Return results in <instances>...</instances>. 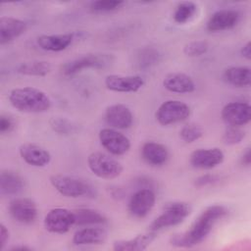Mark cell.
<instances>
[{
  "label": "cell",
  "instance_id": "1",
  "mask_svg": "<svg viewBox=\"0 0 251 251\" xmlns=\"http://www.w3.org/2000/svg\"><path fill=\"white\" fill-rule=\"evenodd\" d=\"M227 214V210L222 205L207 207L194 221L191 227L184 232L174 234L170 243L176 247L188 248L201 243L212 231L214 226Z\"/></svg>",
  "mask_w": 251,
  "mask_h": 251
},
{
  "label": "cell",
  "instance_id": "2",
  "mask_svg": "<svg viewBox=\"0 0 251 251\" xmlns=\"http://www.w3.org/2000/svg\"><path fill=\"white\" fill-rule=\"evenodd\" d=\"M8 98L15 109L24 113H43L51 107L49 96L32 86L14 88L10 91Z\"/></svg>",
  "mask_w": 251,
  "mask_h": 251
},
{
  "label": "cell",
  "instance_id": "3",
  "mask_svg": "<svg viewBox=\"0 0 251 251\" xmlns=\"http://www.w3.org/2000/svg\"><path fill=\"white\" fill-rule=\"evenodd\" d=\"M49 181L60 194L66 197L94 198L97 195V191L91 183L75 176L57 174L52 175Z\"/></svg>",
  "mask_w": 251,
  "mask_h": 251
},
{
  "label": "cell",
  "instance_id": "4",
  "mask_svg": "<svg viewBox=\"0 0 251 251\" xmlns=\"http://www.w3.org/2000/svg\"><path fill=\"white\" fill-rule=\"evenodd\" d=\"M190 214V206L185 202L176 201L167 203L163 212L150 224L149 229L157 231L182 223Z\"/></svg>",
  "mask_w": 251,
  "mask_h": 251
},
{
  "label": "cell",
  "instance_id": "5",
  "mask_svg": "<svg viewBox=\"0 0 251 251\" xmlns=\"http://www.w3.org/2000/svg\"><path fill=\"white\" fill-rule=\"evenodd\" d=\"M89 170L98 177L113 179L123 172V166L116 159L102 152H93L87 157Z\"/></svg>",
  "mask_w": 251,
  "mask_h": 251
},
{
  "label": "cell",
  "instance_id": "6",
  "mask_svg": "<svg viewBox=\"0 0 251 251\" xmlns=\"http://www.w3.org/2000/svg\"><path fill=\"white\" fill-rule=\"evenodd\" d=\"M114 58L111 54H87L64 64L62 73L64 75H74L85 69H104L110 66Z\"/></svg>",
  "mask_w": 251,
  "mask_h": 251
},
{
  "label": "cell",
  "instance_id": "7",
  "mask_svg": "<svg viewBox=\"0 0 251 251\" xmlns=\"http://www.w3.org/2000/svg\"><path fill=\"white\" fill-rule=\"evenodd\" d=\"M189 116V106L179 100H168L163 102L155 113L157 122L162 126H169L183 122Z\"/></svg>",
  "mask_w": 251,
  "mask_h": 251
},
{
  "label": "cell",
  "instance_id": "8",
  "mask_svg": "<svg viewBox=\"0 0 251 251\" xmlns=\"http://www.w3.org/2000/svg\"><path fill=\"white\" fill-rule=\"evenodd\" d=\"M101 145L112 155L121 156L126 154L130 148L129 139L112 127H105L98 134Z\"/></svg>",
  "mask_w": 251,
  "mask_h": 251
},
{
  "label": "cell",
  "instance_id": "9",
  "mask_svg": "<svg viewBox=\"0 0 251 251\" xmlns=\"http://www.w3.org/2000/svg\"><path fill=\"white\" fill-rule=\"evenodd\" d=\"M75 225L74 212L65 208L51 209L44 218V227L52 233H66Z\"/></svg>",
  "mask_w": 251,
  "mask_h": 251
},
{
  "label": "cell",
  "instance_id": "10",
  "mask_svg": "<svg viewBox=\"0 0 251 251\" xmlns=\"http://www.w3.org/2000/svg\"><path fill=\"white\" fill-rule=\"evenodd\" d=\"M221 117L228 126H242L251 120V107L246 102H230L223 107Z\"/></svg>",
  "mask_w": 251,
  "mask_h": 251
},
{
  "label": "cell",
  "instance_id": "11",
  "mask_svg": "<svg viewBox=\"0 0 251 251\" xmlns=\"http://www.w3.org/2000/svg\"><path fill=\"white\" fill-rule=\"evenodd\" d=\"M225 160L224 152L218 148H201L194 150L189 157L190 165L195 169L210 170L221 165Z\"/></svg>",
  "mask_w": 251,
  "mask_h": 251
},
{
  "label": "cell",
  "instance_id": "12",
  "mask_svg": "<svg viewBox=\"0 0 251 251\" xmlns=\"http://www.w3.org/2000/svg\"><path fill=\"white\" fill-rule=\"evenodd\" d=\"M156 195L150 188L138 189L129 199L128 212L134 218H144L153 209Z\"/></svg>",
  "mask_w": 251,
  "mask_h": 251
},
{
  "label": "cell",
  "instance_id": "13",
  "mask_svg": "<svg viewBox=\"0 0 251 251\" xmlns=\"http://www.w3.org/2000/svg\"><path fill=\"white\" fill-rule=\"evenodd\" d=\"M8 209L12 218L22 224H31L37 217L36 204L30 198H16L10 202Z\"/></svg>",
  "mask_w": 251,
  "mask_h": 251
},
{
  "label": "cell",
  "instance_id": "14",
  "mask_svg": "<svg viewBox=\"0 0 251 251\" xmlns=\"http://www.w3.org/2000/svg\"><path fill=\"white\" fill-rule=\"evenodd\" d=\"M144 79L140 75H109L105 78L106 87L115 92H136L144 85Z\"/></svg>",
  "mask_w": 251,
  "mask_h": 251
},
{
  "label": "cell",
  "instance_id": "15",
  "mask_svg": "<svg viewBox=\"0 0 251 251\" xmlns=\"http://www.w3.org/2000/svg\"><path fill=\"white\" fill-rule=\"evenodd\" d=\"M106 123L115 129H126L131 126L133 116L128 107L124 104H113L106 108Z\"/></svg>",
  "mask_w": 251,
  "mask_h": 251
},
{
  "label": "cell",
  "instance_id": "16",
  "mask_svg": "<svg viewBox=\"0 0 251 251\" xmlns=\"http://www.w3.org/2000/svg\"><path fill=\"white\" fill-rule=\"evenodd\" d=\"M240 14L233 9H223L215 12L208 20L206 27L211 32L227 30L234 27L239 22Z\"/></svg>",
  "mask_w": 251,
  "mask_h": 251
},
{
  "label": "cell",
  "instance_id": "17",
  "mask_svg": "<svg viewBox=\"0 0 251 251\" xmlns=\"http://www.w3.org/2000/svg\"><path fill=\"white\" fill-rule=\"evenodd\" d=\"M21 158L33 167H44L51 161L50 152L34 143H24L19 148Z\"/></svg>",
  "mask_w": 251,
  "mask_h": 251
},
{
  "label": "cell",
  "instance_id": "18",
  "mask_svg": "<svg viewBox=\"0 0 251 251\" xmlns=\"http://www.w3.org/2000/svg\"><path fill=\"white\" fill-rule=\"evenodd\" d=\"M26 23L13 17L0 18V44H7L20 37L26 30Z\"/></svg>",
  "mask_w": 251,
  "mask_h": 251
},
{
  "label": "cell",
  "instance_id": "19",
  "mask_svg": "<svg viewBox=\"0 0 251 251\" xmlns=\"http://www.w3.org/2000/svg\"><path fill=\"white\" fill-rule=\"evenodd\" d=\"M164 87L174 93H190L195 90L193 79L183 73L168 74L163 79Z\"/></svg>",
  "mask_w": 251,
  "mask_h": 251
},
{
  "label": "cell",
  "instance_id": "20",
  "mask_svg": "<svg viewBox=\"0 0 251 251\" xmlns=\"http://www.w3.org/2000/svg\"><path fill=\"white\" fill-rule=\"evenodd\" d=\"M74 40V33L62 34H42L36 39L38 46L51 52H60L67 49Z\"/></svg>",
  "mask_w": 251,
  "mask_h": 251
},
{
  "label": "cell",
  "instance_id": "21",
  "mask_svg": "<svg viewBox=\"0 0 251 251\" xmlns=\"http://www.w3.org/2000/svg\"><path fill=\"white\" fill-rule=\"evenodd\" d=\"M156 238V232L150 230L149 232L138 234L130 239L116 240L113 243L115 251H142L145 250Z\"/></svg>",
  "mask_w": 251,
  "mask_h": 251
},
{
  "label": "cell",
  "instance_id": "22",
  "mask_svg": "<svg viewBox=\"0 0 251 251\" xmlns=\"http://www.w3.org/2000/svg\"><path fill=\"white\" fill-rule=\"evenodd\" d=\"M141 156L149 165L162 166L169 159V151L165 145L159 142L147 141L142 145Z\"/></svg>",
  "mask_w": 251,
  "mask_h": 251
},
{
  "label": "cell",
  "instance_id": "23",
  "mask_svg": "<svg viewBox=\"0 0 251 251\" xmlns=\"http://www.w3.org/2000/svg\"><path fill=\"white\" fill-rule=\"evenodd\" d=\"M107 231L102 227H83L76 230L73 236L75 245H97L105 242Z\"/></svg>",
  "mask_w": 251,
  "mask_h": 251
},
{
  "label": "cell",
  "instance_id": "24",
  "mask_svg": "<svg viewBox=\"0 0 251 251\" xmlns=\"http://www.w3.org/2000/svg\"><path fill=\"white\" fill-rule=\"evenodd\" d=\"M24 188L25 180L18 173L8 170L0 173V192L2 195H16Z\"/></svg>",
  "mask_w": 251,
  "mask_h": 251
},
{
  "label": "cell",
  "instance_id": "25",
  "mask_svg": "<svg viewBox=\"0 0 251 251\" xmlns=\"http://www.w3.org/2000/svg\"><path fill=\"white\" fill-rule=\"evenodd\" d=\"M223 79L235 87H248L251 83V70L249 67H229L223 73Z\"/></svg>",
  "mask_w": 251,
  "mask_h": 251
},
{
  "label": "cell",
  "instance_id": "26",
  "mask_svg": "<svg viewBox=\"0 0 251 251\" xmlns=\"http://www.w3.org/2000/svg\"><path fill=\"white\" fill-rule=\"evenodd\" d=\"M160 52L153 47L140 48L134 55V66L138 70H147L158 64L160 61Z\"/></svg>",
  "mask_w": 251,
  "mask_h": 251
},
{
  "label": "cell",
  "instance_id": "27",
  "mask_svg": "<svg viewBox=\"0 0 251 251\" xmlns=\"http://www.w3.org/2000/svg\"><path fill=\"white\" fill-rule=\"evenodd\" d=\"M75 216V225H100L107 222L106 217L97 210L90 208H80L73 211Z\"/></svg>",
  "mask_w": 251,
  "mask_h": 251
},
{
  "label": "cell",
  "instance_id": "28",
  "mask_svg": "<svg viewBox=\"0 0 251 251\" xmlns=\"http://www.w3.org/2000/svg\"><path fill=\"white\" fill-rule=\"evenodd\" d=\"M51 71V65L47 61L34 60L29 62L22 63L17 72L24 75H31V76H44L49 74Z\"/></svg>",
  "mask_w": 251,
  "mask_h": 251
},
{
  "label": "cell",
  "instance_id": "29",
  "mask_svg": "<svg viewBox=\"0 0 251 251\" xmlns=\"http://www.w3.org/2000/svg\"><path fill=\"white\" fill-rule=\"evenodd\" d=\"M197 11V5L191 1L180 2L174 12V21L178 25H183L189 22Z\"/></svg>",
  "mask_w": 251,
  "mask_h": 251
},
{
  "label": "cell",
  "instance_id": "30",
  "mask_svg": "<svg viewBox=\"0 0 251 251\" xmlns=\"http://www.w3.org/2000/svg\"><path fill=\"white\" fill-rule=\"evenodd\" d=\"M203 135L202 128L196 125V124H188L182 126V128L179 130V136L180 138L186 142V143H192L199 138H201Z\"/></svg>",
  "mask_w": 251,
  "mask_h": 251
},
{
  "label": "cell",
  "instance_id": "31",
  "mask_svg": "<svg viewBox=\"0 0 251 251\" xmlns=\"http://www.w3.org/2000/svg\"><path fill=\"white\" fill-rule=\"evenodd\" d=\"M124 4V1L98 0L90 3V10L95 13H108L121 8Z\"/></svg>",
  "mask_w": 251,
  "mask_h": 251
},
{
  "label": "cell",
  "instance_id": "32",
  "mask_svg": "<svg viewBox=\"0 0 251 251\" xmlns=\"http://www.w3.org/2000/svg\"><path fill=\"white\" fill-rule=\"evenodd\" d=\"M245 137V131L240 126H228L223 134V142L226 145H235L240 143Z\"/></svg>",
  "mask_w": 251,
  "mask_h": 251
},
{
  "label": "cell",
  "instance_id": "33",
  "mask_svg": "<svg viewBox=\"0 0 251 251\" xmlns=\"http://www.w3.org/2000/svg\"><path fill=\"white\" fill-rule=\"evenodd\" d=\"M50 126L51 128L57 132L58 134H62V135H69L71 134L74 129H75V126L67 119L65 118H52L49 121Z\"/></svg>",
  "mask_w": 251,
  "mask_h": 251
},
{
  "label": "cell",
  "instance_id": "34",
  "mask_svg": "<svg viewBox=\"0 0 251 251\" xmlns=\"http://www.w3.org/2000/svg\"><path fill=\"white\" fill-rule=\"evenodd\" d=\"M209 45L204 40L191 41L184 45L183 53L187 57H198L205 54L208 51Z\"/></svg>",
  "mask_w": 251,
  "mask_h": 251
},
{
  "label": "cell",
  "instance_id": "35",
  "mask_svg": "<svg viewBox=\"0 0 251 251\" xmlns=\"http://www.w3.org/2000/svg\"><path fill=\"white\" fill-rule=\"evenodd\" d=\"M219 180H220V176H218L216 175H212V174H206V175H202V176H198L194 180V185L196 187H203V186H207V185L216 183Z\"/></svg>",
  "mask_w": 251,
  "mask_h": 251
},
{
  "label": "cell",
  "instance_id": "36",
  "mask_svg": "<svg viewBox=\"0 0 251 251\" xmlns=\"http://www.w3.org/2000/svg\"><path fill=\"white\" fill-rule=\"evenodd\" d=\"M14 127V121L8 115H1L0 116V132L6 133L13 129Z\"/></svg>",
  "mask_w": 251,
  "mask_h": 251
},
{
  "label": "cell",
  "instance_id": "37",
  "mask_svg": "<svg viewBox=\"0 0 251 251\" xmlns=\"http://www.w3.org/2000/svg\"><path fill=\"white\" fill-rule=\"evenodd\" d=\"M9 239V230L4 224H0V249H3Z\"/></svg>",
  "mask_w": 251,
  "mask_h": 251
},
{
  "label": "cell",
  "instance_id": "38",
  "mask_svg": "<svg viewBox=\"0 0 251 251\" xmlns=\"http://www.w3.org/2000/svg\"><path fill=\"white\" fill-rule=\"evenodd\" d=\"M240 54L243 58L250 60L251 59V43L248 41L246 42L240 49Z\"/></svg>",
  "mask_w": 251,
  "mask_h": 251
},
{
  "label": "cell",
  "instance_id": "39",
  "mask_svg": "<svg viewBox=\"0 0 251 251\" xmlns=\"http://www.w3.org/2000/svg\"><path fill=\"white\" fill-rule=\"evenodd\" d=\"M241 164L245 167H249L251 164V149L247 148L241 156Z\"/></svg>",
  "mask_w": 251,
  "mask_h": 251
},
{
  "label": "cell",
  "instance_id": "40",
  "mask_svg": "<svg viewBox=\"0 0 251 251\" xmlns=\"http://www.w3.org/2000/svg\"><path fill=\"white\" fill-rule=\"evenodd\" d=\"M11 250H14V251H18V250H21V251H24V250H31V248L27 247V246H14L13 248H11Z\"/></svg>",
  "mask_w": 251,
  "mask_h": 251
}]
</instances>
